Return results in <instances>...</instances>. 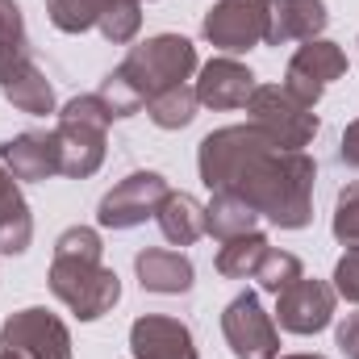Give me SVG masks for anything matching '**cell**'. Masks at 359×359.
Masks as SVG:
<instances>
[{
	"label": "cell",
	"mask_w": 359,
	"mask_h": 359,
	"mask_svg": "<svg viewBox=\"0 0 359 359\" xmlns=\"http://www.w3.org/2000/svg\"><path fill=\"white\" fill-rule=\"evenodd\" d=\"M313 180H318L313 155L271 147L255 155L226 192L243 196L259 217H268L280 230H305L313 222Z\"/></svg>",
	"instance_id": "obj_1"
},
{
	"label": "cell",
	"mask_w": 359,
	"mask_h": 359,
	"mask_svg": "<svg viewBox=\"0 0 359 359\" xmlns=\"http://www.w3.org/2000/svg\"><path fill=\"white\" fill-rule=\"evenodd\" d=\"M196 46L184 38V34H155L138 46H130V55L113 67L121 76V84L134 92L142 104L159 92L176 88V84H188L196 76Z\"/></svg>",
	"instance_id": "obj_2"
},
{
	"label": "cell",
	"mask_w": 359,
	"mask_h": 359,
	"mask_svg": "<svg viewBox=\"0 0 359 359\" xmlns=\"http://www.w3.org/2000/svg\"><path fill=\"white\" fill-rule=\"evenodd\" d=\"M109 109L100 104V96H72L59 113V126L50 130L55 134V147H59V176L67 180H88L100 172L104 163V147H109Z\"/></svg>",
	"instance_id": "obj_3"
},
{
	"label": "cell",
	"mask_w": 359,
	"mask_h": 359,
	"mask_svg": "<svg viewBox=\"0 0 359 359\" xmlns=\"http://www.w3.org/2000/svg\"><path fill=\"white\" fill-rule=\"evenodd\" d=\"M46 280H50V292H55L80 322L104 318V313L121 301V280H117V271L104 268V259H96V255L55 251Z\"/></svg>",
	"instance_id": "obj_4"
},
{
	"label": "cell",
	"mask_w": 359,
	"mask_h": 359,
	"mask_svg": "<svg viewBox=\"0 0 359 359\" xmlns=\"http://www.w3.org/2000/svg\"><path fill=\"white\" fill-rule=\"evenodd\" d=\"M247 121L268 138L276 151H305L318 138V130H322L318 113L305 100H297L284 84H259L251 92Z\"/></svg>",
	"instance_id": "obj_5"
},
{
	"label": "cell",
	"mask_w": 359,
	"mask_h": 359,
	"mask_svg": "<svg viewBox=\"0 0 359 359\" xmlns=\"http://www.w3.org/2000/svg\"><path fill=\"white\" fill-rule=\"evenodd\" d=\"M264 151H271V142L251 126V121H243V126H222V130L205 134L201 147H196L201 184H205L209 192H226V188L238 180V172H243L255 155H264Z\"/></svg>",
	"instance_id": "obj_6"
},
{
	"label": "cell",
	"mask_w": 359,
	"mask_h": 359,
	"mask_svg": "<svg viewBox=\"0 0 359 359\" xmlns=\"http://www.w3.org/2000/svg\"><path fill=\"white\" fill-rule=\"evenodd\" d=\"M168 196H172L168 176H159V172H130V176L117 180V184L100 196L96 222H100L104 230H134V226H142L147 217H155Z\"/></svg>",
	"instance_id": "obj_7"
},
{
	"label": "cell",
	"mask_w": 359,
	"mask_h": 359,
	"mask_svg": "<svg viewBox=\"0 0 359 359\" xmlns=\"http://www.w3.org/2000/svg\"><path fill=\"white\" fill-rule=\"evenodd\" d=\"M222 334L234 359H280V326L264 309L259 292H238L222 313Z\"/></svg>",
	"instance_id": "obj_8"
},
{
	"label": "cell",
	"mask_w": 359,
	"mask_h": 359,
	"mask_svg": "<svg viewBox=\"0 0 359 359\" xmlns=\"http://www.w3.org/2000/svg\"><path fill=\"white\" fill-rule=\"evenodd\" d=\"M0 347L17 351L21 359H72V330L50 309L25 305V309H17V313L4 318Z\"/></svg>",
	"instance_id": "obj_9"
},
{
	"label": "cell",
	"mask_w": 359,
	"mask_h": 359,
	"mask_svg": "<svg viewBox=\"0 0 359 359\" xmlns=\"http://www.w3.org/2000/svg\"><path fill=\"white\" fill-rule=\"evenodd\" d=\"M343 76H347V50L330 38H309L292 50V59L284 67V88L297 100H305L309 109H318L322 92Z\"/></svg>",
	"instance_id": "obj_10"
},
{
	"label": "cell",
	"mask_w": 359,
	"mask_h": 359,
	"mask_svg": "<svg viewBox=\"0 0 359 359\" xmlns=\"http://www.w3.org/2000/svg\"><path fill=\"white\" fill-rule=\"evenodd\" d=\"M334 305H339L334 284H326L318 276H301L297 284H288L276 297V326L288 334H301V339L322 334L334 322Z\"/></svg>",
	"instance_id": "obj_11"
},
{
	"label": "cell",
	"mask_w": 359,
	"mask_h": 359,
	"mask_svg": "<svg viewBox=\"0 0 359 359\" xmlns=\"http://www.w3.org/2000/svg\"><path fill=\"white\" fill-rule=\"evenodd\" d=\"M201 34L209 46L226 50V55H247L264 42V0H217L205 21Z\"/></svg>",
	"instance_id": "obj_12"
},
{
	"label": "cell",
	"mask_w": 359,
	"mask_h": 359,
	"mask_svg": "<svg viewBox=\"0 0 359 359\" xmlns=\"http://www.w3.org/2000/svg\"><path fill=\"white\" fill-rule=\"evenodd\" d=\"M192 88H196V100L205 109H247L251 92L259 88V80L234 55H217L205 67H196V84Z\"/></svg>",
	"instance_id": "obj_13"
},
{
	"label": "cell",
	"mask_w": 359,
	"mask_h": 359,
	"mask_svg": "<svg viewBox=\"0 0 359 359\" xmlns=\"http://www.w3.org/2000/svg\"><path fill=\"white\" fill-rule=\"evenodd\" d=\"M326 25H330L326 0H264V42L268 46L322 38Z\"/></svg>",
	"instance_id": "obj_14"
},
{
	"label": "cell",
	"mask_w": 359,
	"mask_h": 359,
	"mask_svg": "<svg viewBox=\"0 0 359 359\" xmlns=\"http://www.w3.org/2000/svg\"><path fill=\"white\" fill-rule=\"evenodd\" d=\"M130 351L134 359H201L192 330L168 313H142L130 326Z\"/></svg>",
	"instance_id": "obj_15"
},
{
	"label": "cell",
	"mask_w": 359,
	"mask_h": 359,
	"mask_svg": "<svg viewBox=\"0 0 359 359\" xmlns=\"http://www.w3.org/2000/svg\"><path fill=\"white\" fill-rule=\"evenodd\" d=\"M0 163L8 168L13 180H25V184H38V180L59 176V147H55V134H17L8 142H0Z\"/></svg>",
	"instance_id": "obj_16"
},
{
	"label": "cell",
	"mask_w": 359,
	"mask_h": 359,
	"mask_svg": "<svg viewBox=\"0 0 359 359\" xmlns=\"http://www.w3.org/2000/svg\"><path fill=\"white\" fill-rule=\"evenodd\" d=\"M134 276L142 284V292H159V297H180L192 288L196 268L184 251H168V247H147L134 255Z\"/></svg>",
	"instance_id": "obj_17"
},
{
	"label": "cell",
	"mask_w": 359,
	"mask_h": 359,
	"mask_svg": "<svg viewBox=\"0 0 359 359\" xmlns=\"http://www.w3.org/2000/svg\"><path fill=\"white\" fill-rule=\"evenodd\" d=\"M0 96L17 109V113H29V117H46L55 113V88L50 80L42 76V67L29 59H17L13 67L0 72Z\"/></svg>",
	"instance_id": "obj_18"
},
{
	"label": "cell",
	"mask_w": 359,
	"mask_h": 359,
	"mask_svg": "<svg viewBox=\"0 0 359 359\" xmlns=\"http://www.w3.org/2000/svg\"><path fill=\"white\" fill-rule=\"evenodd\" d=\"M155 222H159V234H163L172 247H192L196 238H205V205H201L196 196H188V192H176V188H172V196L159 205Z\"/></svg>",
	"instance_id": "obj_19"
},
{
	"label": "cell",
	"mask_w": 359,
	"mask_h": 359,
	"mask_svg": "<svg viewBox=\"0 0 359 359\" xmlns=\"http://www.w3.org/2000/svg\"><path fill=\"white\" fill-rule=\"evenodd\" d=\"M251 230H259V213L243 196H234V192H213L209 196V205H205V234L226 243V238H238V234H251Z\"/></svg>",
	"instance_id": "obj_20"
},
{
	"label": "cell",
	"mask_w": 359,
	"mask_h": 359,
	"mask_svg": "<svg viewBox=\"0 0 359 359\" xmlns=\"http://www.w3.org/2000/svg\"><path fill=\"white\" fill-rule=\"evenodd\" d=\"M268 234L264 230H251V234H238V238H226L222 247H217V259H213V268L217 276H226V280H247V276H255L259 268V259L268 255Z\"/></svg>",
	"instance_id": "obj_21"
},
{
	"label": "cell",
	"mask_w": 359,
	"mask_h": 359,
	"mask_svg": "<svg viewBox=\"0 0 359 359\" xmlns=\"http://www.w3.org/2000/svg\"><path fill=\"white\" fill-rule=\"evenodd\" d=\"M196 109H201V100H196V88L192 84H176V88H168V92H159V96L147 100V117L159 130H184V126H192Z\"/></svg>",
	"instance_id": "obj_22"
},
{
	"label": "cell",
	"mask_w": 359,
	"mask_h": 359,
	"mask_svg": "<svg viewBox=\"0 0 359 359\" xmlns=\"http://www.w3.org/2000/svg\"><path fill=\"white\" fill-rule=\"evenodd\" d=\"M117 0H46V17L59 34H84V29H96V21Z\"/></svg>",
	"instance_id": "obj_23"
},
{
	"label": "cell",
	"mask_w": 359,
	"mask_h": 359,
	"mask_svg": "<svg viewBox=\"0 0 359 359\" xmlns=\"http://www.w3.org/2000/svg\"><path fill=\"white\" fill-rule=\"evenodd\" d=\"M29 243H34V217L25 196L17 192L0 205V255H25Z\"/></svg>",
	"instance_id": "obj_24"
},
{
	"label": "cell",
	"mask_w": 359,
	"mask_h": 359,
	"mask_svg": "<svg viewBox=\"0 0 359 359\" xmlns=\"http://www.w3.org/2000/svg\"><path fill=\"white\" fill-rule=\"evenodd\" d=\"M305 276V268H301V259L292 255V251H280V247H268V255L259 259V268H255V284L264 288V292H271V297H280L288 284H297Z\"/></svg>",
	"instance_id": "obj_25"
},
{
	"label": "cell",
	"mask_w": 359,
	"mask_h": 359,
	"mask_svg": "<svg viewBox=\"0 0 359 359\" xmlns=\"http://www.w3.org/2000/svg\"><path fill=\"white\" fill-rule=\"evenodd\" d=\"M100 38L113 42V46H130L142 29V0H117L100 21H96Z\"/></svg>",
	"instance_id": "obj_26"
},
{
	"label": "cell",
	"mask_w": 359,
	"mask_h": 359,
	"mask_svg": "<svg viewBox=\"0 0 359 359\" xmlns=\"http://www.w3.org/2000/svg\"><path fill=\"white\" fill-rule=\"evenodd\" d=\"M17 59H29V38H25V17L17 0H0V72L13 67Z\"/></svg>",
	"instance_id": "obj_27"
},
{
	"label": "cell",
	"mask_w": 359,
	"mask_h": 359,
	"mask_svg": "<svg viewBox=\"0 0 359 359\" xmlns=\"http://www.w3.org/2000/svg\"><path fill=\"white\" fill-rule=\"evenodd\" d=\"M334 238L343 247H359V180L339 188V201H334V222H330Z\"/></svg>",
	"instance_id": "obj_28"
},
{
	"label": "cell",
	"mask_w": 359,
	"mask_h": 359,
	"mask_svg": "<svg viewBox=\"0 0 359 359\" xmlns=\"http://www.w3.org/2000/svg\"><path fill=\"white\" fill-rule=\"evenodd\" d=\"M334 292L347 301V305H359V247H347L334 264Z\"/></svg>",
	"instance_id": "obj_29"
},
{
	"label": "cell",
	"mask_w": 359,
	"mask_h": 359,
	"mask_svg": "<svg viewBox=\"0 0 359 359\" xmlns=\"http://www.w3.org/2000/svg\"><path fill=\"white\" fill-rule=\"evenodd\" d=\"M334 343L347 351V359H359V309H355V313H347V318L339 322V330H334Z\"/></svg>",
	"instance_id": "obj_30"
},
{
	"label": "cell",
	"mask_w": 359,
	"mask_h": 359,
	"mask_svg": "<svg viewBox=\"0 0 359 359\" xmlns=\"http://www.w3.org/2000/svg\"><path fill=\"white\" fill-rule=\"evenodd\" d=\"M339 159L347 163V168H359V117L343 130V142H339Z\"/></svg>",
	"instance_id": "obj_31"
},
{
	"label": "cell",
	"mask_w": 359,
	"mask_h": 359,
	"mask_svg": "<svg viewBox=\"0 0 359 359\" xmlns=\"http://www.w3.org/2000/svg\"><path fill=\"white\" fill-rule=\"evenodd\" d=\"M17 192H21V188H17V180L8 176V168L0 163V205H4L8 196H17Z\"/></svg>",
	"instance_id": "obj_32"
},
{
	"label": "cell",
	"mask_w": 359,
	"mask_h": 359,
	"mask_svg": "<svg viewBox=\"0 0 359 359\" xmlns=\"http://www.w3.org/2000/svg\"><path fill=\"white\" fill-rule=\"evenodd\" d=\"M0 359H21V355H17V351H4V347H0Z\"/></svg>",
	"instance_id": "obj_33"
},
{
	"label": "cell",
	"mask_w": 359,
	"mask_h": 359,
	"mask_svg": "<svg viewBox=\"0 0 359 359\" xmlns=\"http://www.w3.org/2000/svg\"><path fill=\"white\" fill-rule=\"evenodd\" d=\"M280 359H326V355H280Z\"/></svg>",
	"instance_id": "obj_34"
}]
</instances>
